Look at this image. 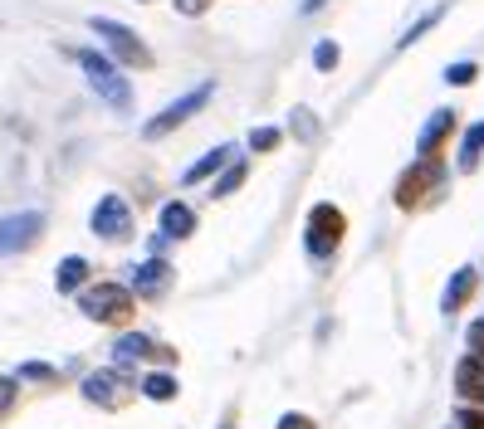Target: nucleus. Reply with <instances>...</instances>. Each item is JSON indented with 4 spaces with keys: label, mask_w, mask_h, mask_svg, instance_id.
Returning <instances> with one entry per match:
<instances>
[{
    "label": "nucleus",
    "mask_w": 484,
    "mask_h": 429,
    "mask_svg": "<svg viewBox=\"0 0 484 429\" xmlns=\"http://www.w3.org/2000/svg\"><path fill=\"white\" fill-rule=\"evenodd\" d=\"M79 69H84L88 88H94L118 118H122V112H132V83L122 78V69L113 64V59H103L98 49H79Z\"/></svg>",
    "instance_id": "1"
},
{
    "label": "nucleus",
    "mask_w": 484,
    "mask_h": 429,
    "mask_svg": "<svg viewBox=\"0 0 484 429\" xmlns=\"http://www.w3.org/2000/svg\"><path fill=\"white\" fill-rule=\"evenodd\" d=\"M88 29L108 45V54H113V64H118V69H147L152 64V49L142 45L128 25H118V20H108V15H94V20H88Z\"/></svg>",
    "instance_id": "2"
},
{
    "label": "nucleus",
    "mask_w": 484,
    "mask_h": 429,
    "mask_svg": "<svg viewBox=\"0 0 484 429\" xmlns=\"http://www.w3.org/2000/svg\"><path fill=\"white\" fill-rule=\"evenodd\" d=\"M211 93H215V83H211V78H205L201 88L181 93V98H177V103H167V108H162L152 122H142V137H147V142H157V137H167V132H177L181 122H191L196 112H201L205 103H211Z\"/></svg>",
    "instance_id": "3"
},
{
    "label": "nucleus",
    "mask_w": 484,
    "mask_h": 429,
    "mask_svg": "<svg viewBox=\"0 0 484 429\" xmlns=\"http://www.w3.org/2000/svg\"><path fill=\"white\" fill-rule=\"evenodd\" d=\"M79 308H84L94 322H122L132 312V288H122V284H94V288L79 293Z\"/></svg>",
    "instance_id": "4"
},
{
    "label": "nucleus",
    "mask_w": 484,
    "mask_h": 429,
    "mask_svg": "<svg viewBox=\"0 0 484 429\" xmlns=\"http://www.w3.org/2000/svg\"><path fill=\"white\" fill-rule=\"evenodd\" d=\"M343 229H347V219H343L338 205H313V215H308V235H304L308 254L328 259L338 244H343Z\"/></svg>",
    "instance_id": "5"
},
{
    "label": "nucleus",
    "mask_w": 484,
    "mask_h": 429,
    "mask_svg": "<svg viewBox=\"0 0 484 429\" xmlns=\"http://www.w3.org/2000/svg\"><path fill=\"white\" fill-rule=\"evenodd\" d=\"M39 235H45V215L39 210L0 215V254H20V249H29Z\"/></svg>",
    "instance_id": "6"
},
{
    "label": "nucleus",
    "mask_w": 484,
    "mask_h": 429,
    "mask_svg": "<svg viewBox=\"0 0 484 429\" xmlns=\"http://www.w3.org/2000/svg\"><path fill=\"white\" fill-rule=\"evenodd\" d=\"M88 229H94L98 239H128L132 229V205L122 201V195H103L94 205V219H88Z\"/></svg>",
    "instance_id": "7"
},
{
    "label": "nucleus",
    "mask_w": 484,
    "mask_h": 429,
    "mask_svg": "<svg viewBox=\"0 0 484 429\" xmlns=\"http://www.w3.org/2000/svg\"><path fill=\"white\" fill-rule=\"evenodd\" d=\"M84 400L103 405V410H118V400H122V366L88 375V381H84Z\"/></svg>",
    "instance_id": "8"
},
{
    "label": "nucleus",
    "mask_w": 484,
    "mask_h": 429,
    "mask_svg": "<svg viewBox=\"0 0 484 429\" xmlns=\"http://www.w3.org/2000/svg\"><path fill=\"white\" fill-rule=\"evenodd\" d=\"M171 284V264L162 254H152L147 264H138V274H132V293L138 298H157V293H167Z\"/></svg>",
    "instance_id": "9"
},
{
    "label": "nucleus",
    "mask_w": 484,
    "mask_h": 429,
    "mask_svg": "<svg viewBox=\"0 0 484 429\" xmlns=\"http://www.w3.org/2000/svg\"><path fill=\"white\" fill-rule=\"evenodd\" d=\"M436 161H430V156H421V161L416 166H411V171L406 176H401V186H396V205H416L421 201V191H426V186L430 181H436Z\"/></svg>",
    "instance_id": "10"
},
{
    "label": "nucleus",
    "mask_w": 484,
    "mask_h": 429,
    "mask_svg": "<svg viewBox=\"0 0 484 429\" xmlns=\"http://www.w3.org/2000/svg\"><path fill=\"white\" fill-rule=\"evenodd\" d=\"M450 132H455V112H450V108H436V112H430V122L421 128V137H416V152H421V156H436L440 142H446Z\"/></svg>",
    "instance_id": "11"
},
{
    "label": "nucleus",
    "mask_w": 484,
    "mask_h": 429,
    "mask_svg": "<svg viewBox=\"0 0 484 429\" xmlns=\"http://www.w3.org/2000/svg\"><path fill=\"white\" fill-rule=\"evenodd\" d=\"M475 288H480V274H475V268H455V278H450L446 298H440V312H446V318H455V312L465 308L470 298H475Z\"/></svg>",
    "instance_id": "12"
},
{
    "label": "nucleus",
    "mask_w": 484,
    "mask_h": 429,
    "mask_svg": "<svg viewBox=\"0 0 484 429\" xmlns=\"http://www.w3.org/2000/svg\"><path fill=\"white\" fill-rule=\"evenodd\" d=\"M162 235H167V239L196 235V210L187 201H167V205H162Z\"/></svg>",
    "instance_id": "13"
},
{
    "label": "nucleus",
    "mask_w": 484,
    "mask_h": 429,
    "mask_svg": "<svg viewBox=\"0 0 484 429\" xmlns=\"http://www.w3.org/2000/svg\"><path fill=\"white\" fill-rule=\"evenodd\" d=\"M152 337H142V332H122L118 342H113V366H128V361H147L152 357Z\"/></svg>",
    "instance_id": "14"
},
{
    "label": "nucleus",
    "mask_w": 484,
    "mask_h": 429,
    "mask_svg": "<svg viewBox=\"0 0 484 429\" xmlns=\"http://www.w3.org/2000/svg\"><path fill=\"white\" fill-rule=\"evenodd\" d=\"M230 156H235V146H211V152H205V156H201V161H196V166H187V176H181V181H187V186L205 181V176H215V171H221L225 161H230Z\"/></svg>",
    "instance_id": "15"
},
{
    "label": "nucleus",
    "mask_w": 484,
    "mask_h": 429,
    "mask_svg": "<svg viewBox=\"0 0 484 429\" xmlns=\"http://www.w3.org/2000/svg\"><path fill=\"white\" fill-rule=\"evenodd\" d=\"M84 278H88V259H84V254H69L64 264H59V274H54V288H59V293H74Z\"/></svg>",
    "instance_id": "16"
},
{
    "label": "nucleus",
    "mask_w": 484,
    "mask_h": 429,
    "mask_svg": "<svg viewBox=\"0 0 484 429\" xmlns=\"http://www.w3.org/2000/svg\"><path fill=\"white\" fill-rule=\"evenodd\" d=\"M480 385H484V361L475 357V351H470V357L455 366V391H460V395H475Z\"/></svg>",
    "instance_id": "17"
},
{
    "label": "nucleus",
    "mask_w": 484,
    "mask_h": 429,
    "mask_svg": "<svg viewBox=\"0 0 484 429\" xmlns=\"http://www.w3.org/2000/svg\"><path fill=\"white\" fill-rule=\"evenodd\" d=\"M480 156H484V122L465 128V137H460V171H475Z\"/></svg>",
    "instance_id": "18"
},
{
    "label": "nucleus",
    "mask_w": 484,
    "mask_h": 429,
    "mask_svg": "<svg viewBox=\"0 0 484 429\" xmlns=\"http://www.w3.org/2000/svg\"><path fill=\"white\" fill-rule=\"evenodd\" d=\"M177 375L171 371H152V375H142V395H147V400H177Z\"/></svg>",
    "instance_id": "19"
},
{
    "label": "nucleus",
    "mask_w": 484,
    "mask_h": 429,
    "mask_svg": "<svg viewBox=\"0 0 484 429\" xmlns=\"http://www.w3.org/2000/svg\"><path fill=\"white\" fill-rule=\"evenodd\" d=\"M446 10H450V5H436V10H430V15H421V20H416V25H411V29H406V35H401V39H396V49H411V45H416V39H421V35H426V29H436V25H440V15H446Z\"/></svg>",
    "instance_id": "20"
},
{
    "label": "nucleus",
    "mask_w": 484,
    "mask_h": 429,
    "mask_svg": "<svg viewBox=\"0 0 484 429\" xmlns=\"http://www.w3.org/2000/svg\"><path fill=\"white\" fill-rule=\"evenodd\" d=\"M338 59H343V49H338L333 39H318V45H313V69L318 73H333Z\"/></svg>",
    "instance_id": "21"
},
{
    "label": "nucleus",
    "mask_w": 484,
    "mask_h": 429,
    "mask_svg": "<svg viewBox=\"0 0 484 429\" xmlns=\"http://www.w3.org/2000/svg\"><path fill=\"white\" fill-rule=\"evenodd\" d=\"M475 78H480V64H475V59H460V64L446 69V83H450V88H470Z\"/></svg>",
    "instance_id": "22"
},
{
    "label": "nucleus",
    "mask_w": 484,
    "mask_h": 429,
    "mask_svg": "<svg viewBox=\"0 0 484 429\" xmlns=\"http://www.w3.org/2000/svg\"><path fill=\"white\" fill-rule=\"evenodd\" d=\"M284 142V128H255L250 132V152H274Z\"/></svg>",
    "instance_id": "23"
},
{
    "label": "nucleus",
    "mask_w": 484,
    "mask_h": 429,
    "mask_svg": "<svg viewBox=\"0 0 484 429\" xmlns=\"http://www.w3.org/2000/svg\"><path fill=\"white\" fill-rule=\"evenodd\" d=\"M240 181H245V166H240V161H235V166H230V171H225V176H221V181H215V195H235V186H240Z\"/></svg>",
    "instance_id": "24"
},
{
    "label": "nucleus",
    "mask_w": 484,
    "mask_h": 429,
    "mask_svg": "<svg viewBox=\"0 0 484 429\" xmlns=\"http://www.w3.org/2000/svg\"><path fill=\"white\" fill-rule=\"evenodd\" d=\"M455 425H460V429H484V410H480V405H460V410H455Z\"/></svg>",
    "instance_id": "25"
},
{
    "label": "nucleus",
    "mask_w": 484,
    "mask_h": 429,
    "mask_svg": "<svg viewBox=\"0 0 484 429\" xmlns=\"http://www.w3.org/2000/svg\"><path fill=\"white\" fill-rule=\"evenodd\" d=\"M20 375H25V381H49V375H54V366H45V361H25V366H20Z\"/></svg>",
    "instance_id": "26"
},
{
    "label": "nucleus",
    "mask_w": 484,
    "mask_h": 429,
    "mask_svg": "<svg viewBox=\"0 0 484 429\" xmlns=\"http://www.w3.org/2000/svg\"><path fill=\"white\" fill-rule=\"evenodd\" d=\"M465 342H470V351L484 361V318L480 322H470V332H465Z\"/></svg>",
    "instance_id": "27"
},
{
    "label": "nucleus",
    "mask_w": 484,
    "mask_h": 429,
    "mask_svg": "<svg viewBox=\"0 0 484 429\" xmlns=\"http://www.w3.org/2000/svg\"><path fill=\"white\" fill-rule=\"evenodd\" d=\"M294 128H298V137H313V132H318V122L308 118V108H294Z\"/></svg>",
    "instance_id": "28"
},
{
    "label": "nucleus",
    "mask_w": 484,
    "mask_h": 429,
    "mask_svg": "<svg viewBox=\"0 0 484 429\" xmlns=\"http://www.w3.org/2000/svg\"><path fill=\"white\" fill-rule=\"evenodd\" d=\"M15 405V375H0V410Z\"/></svg>",
    "instance_id": "29"
},
{
    "label": "nucleus",
    "mask_w": 484,
    "mask_h": 429,
    "mask_svg": "<svg viewBox=\"0 0 484 429\" xmlns=\"http://www.w3.org/2000/svg\"><path fill=\"white\" fill-rule=\"evenodd\" d=\"M280 429H313V420H308V415H284Z\"/></svg>",
    "instance_id": "30"
},
{
    "label": "nucleus",
    "mask_w": 484,
    "mask_h": 429,
    "mask_svg": "<svg viewBox=\"0 0 484 429\" xmlns=\"http://www.w3.org/2000/svg\"><path fill=\"white\" fill-rule=\"evenodd\" d=\"M177 5H181V15H196V10H205L211 0H177Z\"/></svg>",
    "instance_id": "31"
},
{
    "label": "nucleus",
    "mask_w": 484,
    "mask_h": 429,
    "mask_svg": "<svg viewBox=\"0 0 484 429\" xmlns=\"http://www.w3.org/2000/svg\"><path fill=\"white\" fill-rule=\"evenodd\" d=\"M318 5H328V0H304V10H308V15H313Z\"/></svg>",
    "instance_id": "32"
},
{
    "label": "nucleus",
    "mask_w": 484,
    "mask_h": 429,
    "mask_svg": "<svg viewBox=\"0 0 484 429\" xmlns=\"http://www.w3.org/2000/svg\"><path fill=\"white\" fill-rule=\"evenodd\" d=\"M475 400H480V405H484V385H480V391H475Z\"/></svg>",
    "instance_id": "33"
}]
</instances>
